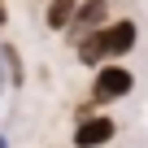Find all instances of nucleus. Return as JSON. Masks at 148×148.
I'll return each instance as SVG.
<instances>
[{"label":"nucleus","instance_id":"obj_1","mask_svg":"<svg viewBox=\"0 0 148 148\" xmlns=\"http://www.w3.org/2000/svg\"><path fill=\"white\" fill-rule=\"evenodd\" d=\"M105 18H109V0H83V5L74 9V22L65 26L70 44H83L87 35H96V31L105 26Z\"/></svg>","mask_w":148,"mask_h":148},{"label":"nucleus","instance_id":"obj_2","mask_svg":"<svg viewBox=\"0 0 148 148\" xmlns=\"http://www.w3.org/2000/svg\"><path fill=\"white\" fill-rule=\"evenodd\" d=\"M131 87H135V74H131V70H122V65H100V70H96V83H92V96H96V100H122Z\"/></svg>","mask_w":148,"mask_h":148},{"label":"nucleus","instance_id":"obj_3","mask_svg":"<svg viewBox=\"0 0 148 148\" xmlns=\"http://www.w3.org/2000/svg\"><path fill=\"white\" fill-rule=\"evenodd\" d=\"M109 139H113V118L105 113H87L74 126V148H105Z\"/></svg>","mask_w":148,"mask_h":148},{"label":"nucleus","instance_id":"obj_4","mask_svg":"<svg viewBox=\"0 0 148 148\" xmlns=\"http://www.w3.org/2000/svg\"><path fill=\"white\" fill-rule=\"evenodd\" d=\"M100 39H105V61H113V57H126V52L135 48L139 26H135L131 18H122V22H113L109 31H100Z\"/></svg>","mask_w":148,"mask_h":148},{"label":"nucleus","instance_id":"obj_5","mask_svg":"<svg viewBox=\"0 0 148 148\" xmlns=\"http://www.w3.org/2000/svg\"><path fill=\"white\" fill-rule=\"evenodd\" d=\"M74 9H79V0H48V13H44V22H48L52 31H65V26L74 22Z\"/></svg>","mask_w":148,"mask_h":148},{"label":"nucleus","instance_id":"obj_6","mask_svg":"<svg viewBox=\"0 0 148 148\" xmlns=\"http://www.w3.org/2000/svg\"><path fill=\"white\" fill-rule=\"evenodd\" d=\"M0 57H5V65H9V83L18 87V83H22V57H18V48L5 44V48H0Z\"/></svg>","mask_w":148,"mask_h":148},{"label":"nucleus","instance_id":"obj_7","mask_svg":"<svg viewBox=\"0 0 148 148\" xmlns=\"http://www.w3.org/2000/svg\"><path fill=\"white\" fill-rule=\"evenodd\" d=\"M5 22H9V13H5V0H0V26H5Z\"/></svg>","mask_w":148,"mask_h":148},{"label":"nucleus","instance_id":"obj_8","mask_svg":"<svg viewBox=\"0 0 148 148\" xmlns=\"http://www.w3.org/2000/svg\"><path fill=\"white\" fill-rule=\"evenodd\" d=\"M0 148H9V139H5V135H0Z\"/></svg>","mask_w":148,"mask_h":148}]
</instances>
